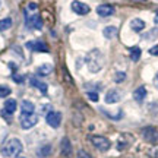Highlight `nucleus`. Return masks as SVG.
I'll return each instance as SVG.
<instances>
[{"label":"nucleus","instance_id":"nucleus-1","mask_svg":"<svg viewBox=\"0 0 158 158\" xmlns=\"http://www.w3.org/2000/svg\"><path fill=\"white\" fill-rule=\"evenodd\" d=\"M85 62H86V66L89 69V72L98 73L102 69V66H104V56H102V53L98 48H95V50L89 51V54L86 56Z\"/></svg>","mask_w":158,"mask_h":158},{"label":"nucleus","instance_id":"nucleus-2","mask_svg":"<svg viewBox=\"0 0 158 158\" xmlns=\"http://www.w3.org/2000/svg\"><path fill=\"white\" fill-rule=\"evenodd\" d=\"M22 142L16 139V138H12V139H7V141L2 145V149L0 152L3 157H7V158H12V157H18L19 154L22 152Z\"/></svg>","mask_w":158,"mask_h":158},{"label":"nucleus","instance_id":"nucleus-3","mask_svg":"<svg viewBox=\"0 0 158 158\" xmlns=\"http://www.w3.org/2000/svg\"><path fill=\"white\" fill-rule=\"evenodd\" d=\"M89 141L98 151H102V152H104V151H108L110 147H111V142L108 141L106 136H100V135L89 136Z\"/></svg>","mask_w":158,"mask_h":158},{"label":"nucleus","instance_id":"nucleus-4","mask_svg":"<svg viewBox=\"0 0 158 158\" xmlns=\"http://www.w3.org/2000/svg\"><path fill=\"white\" fill-rule=\"evenodd\" d=\"M142 138L148 143L158 145V130L155 127H152V126H148V127L142 129Z\"/></svg>","mask_w":158,"mask_h":158},{"label":"nucleus","instance_id":"nucleus-5","mask_svg":"<svg viewBox=\"0 0 158 158\" xmlns=\"http://www.w3.org/2000/svg\"><path fill=\"white\" fill-rule=\"evenodd\" d=\"M21 127L22 129H31L38 123V116L37 114H21Z\"/></svg>","mask_w":158,"mask_h":158},{"label":"nucleus","instance_id":"nucleus-6","mask_svg":"<svg viewBox=\"0 0 158 158\" xmlns=\"http://www.w3.org/2000/svg\"><path fill=\"white\" fill-rule=\"evenodd\" d=\"M45 122H47L48 126L56 129L62 123V114L59 113V111H48V113L45 114Z\"/></svg>","mask_w":158,"mask_h":158},{"label":"nucleus","instance_id":"nucleus-7","mask_svg":"<svg viewBox=\"0 0 158 158\" xmlns=\"http://www.w3.org/2000/svg\"><path fill=\"white\" fill-rule=\"evenodd\" d=\"M25 19H27V27L32 29H41L43 27V21H41V16L38 13H34V15H25Z\"/></svg>","mask_w":158,"mask_h":158},{"label":"nucleus","instance_id":"nucleus-8","mask_svg":"<svg viewBox=\"0 0 158 158\" xmlns=\"http://www.w3.org/2000/svg\"><path fill=\"white\" fill-rule=\"evenodd\" d=\"M132 142H133V136L129 135V133H123V135H120L117 141V149L118 151H123L126 148H129L132 145Z\"/></svg>","mask_w":158,"mask_h":158},{"label":"nucleus","instance_id":"nucleus-9","mask_svg":"<svg viewBox=\"0 0 158 158\" xmlns=\"http://www.w3.org/2000/svg\"><path fill=\"white\" fill-rule=\"evenodd\" d=\"M72 10H73L75 13H78V15H86V13H89L91 9L86 3H82V2L75 0V2H72Z\"/></svg>","mask_w":158,"mask_h":158},{"label":"nucleus","instance_id":"nucleus-10","mask_svg":"<svg viewBox=\"0 0 158 158\" xmlns=\"http://www.w3.org/2000/svg\"><path fill=\"white\" fill-rule=\"evenodd\" d=\"M97 13L102 18H107V16H111L114 13V7L111 5H100L97 7Z\"/></svg>","mask_w":158,"mask_h":158},{"label":"nucleus","instance_id":"nucleus-11","mask_svg":"<svg viewBox=\"0 0 158 158\" xmlns=\"http://www.w3.org/2000/svg\"><path fill=\"white\" fill-rule=\"evenodd\" d=\"M27 47L32 51H48V47L43 41H28Z\"/></svg>","mask_w":158,"mask_h":158},{"label":"nucleus","instance_id":"nucleus-12","mask_svg":"<svg viewBox=\"0 0 158 158\" xmlns=\"http://www.w3.org/2000/svg\"><path fill=\"white\" fill-rule=\"evenodd\" d=\"M120 101V92L116 89H110L106 94V102L107 104H116Z\"/></svg>","mask_w":158,"mask_h":158},{"label":"nucleus","instance_id":"nucleus-13","mask_svg":"<svg viewBox=\"0 0 158 158\" xmlns=\"http://www.w3.org/2000/svg\"><path fill=\"white\" fill-rule=\"evenodd\" d=\"M35 106L34 102L28 101V100H23L21 102V114H34Z\"/></svg>","mask_w":158,"mask_h":158},{"label":"nucleus","instance_id":"nucleus-14","mask_svg":"<svg viewBox=\"0 0 158 158\" xmlns=\"http://www.w3.org/2000/svg\"><path fill=\"white\" fill-rule=\"evenodd\" d=\"M60 149H62V155L63 157H69L72 154V143L68 138H63L62 143H60Z\"/></svg>","mask_w":158,"mask_h":158},{"label":"nucleus","instance_id":"nucleus-15","mask_svg":"<svg viewBox=\"0 0 158 158\" xmlns=\"http://www.w3.org/2000/svg\"><path fill=\"white\" fill-rule=\"evenodd\" d=\"M16 107H18V104H16V101H15L13 98H10V100H6L3 114H13L15 111H16Z\"/></svg>","mask_w":158,"mask_h":158},{"label":"nucleus","instance_id":"nucleus-16","mask_svg":"<svg viewBox=\"0 0 158 158\" xmlns=\"http://www.w3.org/2000/svg\"><path fill=\"white\" fill-rule=\"evenodd\" d=\"M133 98H135L136 102H142L145 98H147V89H145V86H139V88H136L133 91Z\"/></svg>","mask_w":158,"mask_h":158},{"label":"nucleus","instance_id":"nucleus-17","mask_svg":"<svg viewBox=\"0 0 158 158\" xmlns=\"http://www.w3.org/2000/svg\"><path fill=\"white\" fill-rule=\"evenodd\" d=\"M51 72H53V64L51 63H44V64L37 68V75H40V76H47Z\"/></svg>","mask_w":158,"mask_h":158},{"label":"nucleus","instance_id":"nucleus-18","mask_svg":"<svg viewBox=\"0 0 158 158\" xmlns=\"http://www.w3.org/2000/svg\"><path fill=\"white\" fill-rule=\"evenodd\" d=\"M29 85H31V86H35V88H38L43 94H47L48 86H47V84H44L43 81H40V79H37V78H32L31 81H29Z\"/></svg>","mask_w":158,"mask_h":158},{"label":"nucleus","instance_id":"nucleus-19","mask_svg":"<svg viewBox=\"0 0 158 158\" xmlns=\"http://www.w3.org/2000/svg\"><path fill=\"white\" fill-rule=\"evenodd\" d=\"M130 28L133 29L135 32H141L142 29L145 28V22L142 19H139V18H135V19L130 21Z\"/></svg>","mask_w":158,"mask_h":158},{"label":"nucleus","instance_id":"nucleus-20","mask_svg":"<svg viewBox=\"0 0 158 158\" xmlns=\"http://www.w3.org/2000/svg\"><path fill=\"white\" fill-rule=\"evenodd\" d=\"M102 34H104L106 38L113 40V38H116V35H117V28H116V27H106L104 31H102Z\"/></svg>","mask_w":158,"mask_h":158},{"label":"nucleus","instance_id":"nucleus-21","mask_svg":"<svg viewBox=\"0 0 158 158\" xmlns=\"http://www.w3.org/2000/svg\"><path fill=\"white\" fill-rule=\"evenodd\" d=\"M141 54H142V51L139 47H130V59L133 62H138L141 59Z\"/></svg>","mask_w":158,"mask_h":158},{"label":"nucleus","instance_id":"nucleus-22","mask_svg":"<svg viewBox=\"0 0 158 158\" xmlns=\"http://www.w3.org/2000/svg\"><path fill=\"white\" fill-rule=\"evenodd\" d=\"M37 154H38L40 158L48 157V155L51 154V145H48V143H47V145H44V147H41L38 151H37Z\"/></svg>","mask_w":158,"mask_h":158},{"label":"nucleus","instance_id":"nucleus-23","mask_svg":"<svg viewBox=\"0 0 158 158\" xmlns=\"http://www.w3.org/2000/svg\"><path fill=\"white\" fill-rule=\"evenodd\" d=\"M143 37V40H148V41H152V40H155L158 37V28H152L151 31H148V32H145V34L142 35Z\"/></svg>","mask_w":158,"mask_h":158},{"label":"nucleus","instance_id":"nucleus-24","mask_svg":"<svg viewBox=\"0 0 158 158\" xmlns=\"http://www.w3.org/2000/svg\"><path fill=\"white\" fill-rule=\"evenodd\" d=\"M12 27V19L10 18H5V19H0V31H6Z\"/></svg>","mask_w":158,"mask_h":158},{"label":"nucleus","instance_id":"nucleus-25","mask_svg":"<svg viewBox=\"0 0 158 158\" xmlns=\"http://www.w3.org/2000/svg\"><path fill=\"white\" fill-rule=\"evenodd\" d=\"M12 89L6 85H0V98H6L7 95H10Z\"/></svg>","mask_w":158,"mask_h":158},{"label":"nucleus","instance_id":"nucleus-26","mask_svg":"<svg viewBox=\"0 0 158 158\" xmlns=\"http://www.w3.org/2000/svg\"><path fill=\"white\" fill-rule=\"evenodd\" d=\"M37 12V3H28V6L25 7V15H32Z\"/></svg>","mask_w":158,"mask_h":158},{"label":"nucleus","instance_id":"nucleus-27","mask_svg":"<svg viewBox=\"0 0 158 158\" xmlns=\"http://www.w3.org/2000/svg\"><path fill=\"white\" fill-rule=\"evenodd\" d=\"M124 79H126V73H123V72H117L114 75V82H117V84H122Z\"/></svg>","mask_w":158,"mask_h":158},{"label":"nucleus","instance_id":"nucleus-28","mask_svg":"<svg viewBox=\"0 0 158 158\" xmlns=\"http://www.w3.org/2000/svg\"><path fill=\"white\" fill-rule=\"evenodd\" d=\"M148 155H149L151 158H158V147L149 149V151H148Z\"/></svg>","mask_w":158,"mask_h":158},{"label":"nucleus","instance_id":"nucleus-29","mask_svg":"<svg viewBox=\"0 0 158 158\" xmlns=\"http://www.w3.org/2000/svg\"><path fill=\"white\" fill-rule=\"evenodd\" d=\"M149 111H151V113H158V101H155V102H152V104H151V106H149Z\"/></svg>","mask_w":158,"mask_h":158},{"label":"nucleus","instance_id":"nucleus-30","mask_svg":"<svg viewBox=\"0 0 158 158\" xmlns=\"http://www.w3.org/2000/svg\"><path fill=\"white\" fill-rule=\"evenodd\" d=\"M88 98H89L91 101L97 102L98 101V94H97V92H88Z\"/></svg>","mask_w":158,"mask_h":158},{"label":"nucleus","instance_id":"nucleus-31","mask_svg":"<svg viewBox=\"0 0 158 158\" xmlns=\"http://www.w3.org/2000/svg\"><path fill=\"white\" fill-rule=\"evenodd\" d=\"M78 158H92V157H91V155H89L88 152H86V151L81 149V151L78 152Z\"/></svg>","mask_w":158,"mask_h":158},{"label":"nucleus","instance_id":"nucleus-32","mask_svg":"<svg viewBox=\"0 0 158 158\" xmlns=\"http://www.w3.org/2000/svg\"><path fill=\"white\" fill-rule=\"evenodd\" d=\"M149 54H152V56H158V44L149 48Z\"/></svg>","mask_w":158,"mask_h":158},{"label":"nucleus","instance_id":"nucleus-33","mask_svg":"<svg viewBox=\"0 0 158 158\" xmlns=\"http://www.w3.org/2000/svg\"><path fill=\"white\" fill-rule=\"evenodd\" d=\"M13 81L16 84H22L23 82V76H19V75H13Z\"/></svg>","mask_w":158,"mask_h":158},{"label":"nucleus","instance_id":"nucleus-34","mask_svg":"<svg viewBox=\"0 0 158 158\" xmlns=\"http://www.w3.org/2000/svg\"><path fill=\"white\" fill-rule=\"evenodd\" d=\"M48 110H50V106H43L41 107V113H47Z\"/></svg>","mask_w":158,"mask_h":158},{"label":"nucleus","instance_id":"nucleus-35","mask_svg":"<svg viewBox=\"0 0 158 158\" xmlns=\"http://www.w3.org/2000/svg\"><path fill=\"white\" fill-rule=\"evenodd\" d=\"M154 85H155V88L158 89V72H157V75H155V78H154Z\"/></svg>","mask_w":158,"mask_h":158},{"label":"nucleus","instance_id":"nucleus-36","mask_svg":"<svg viewBox=\"0 0 158 158\" xmlns=\"http://www.w3.org/2000/svg\"><path fill=\"white\" fill-rule=\"evenodd\" d=\"M130 2H136V3H143V2H147V0H130Z\"/></svg>","mask_w":158,"mask_h":158},{"label":"nucleus","instance_id":"nucleus-37","mask_svg":"<svg viewBox=\"0 0 158 158\" xmlns=\"http://www.w3.org/2000/svg\"><path fill=\"white\" fill-rule=\"evenodd\" d=\"M154 21H155V23H158V10H157V13H155V18H154Z\"/></svg>","mask_w":158,"mask_h":158},{"label":"nucleus","instance_id":"nucleus-38","mask_svg":"<svg viewBox=\"0 0 158 158\" xmlns=\"http://www.w3.org/2000/svg\"><path fill=\"white\" fill-rule=\"evenodd\" d=\"M0 6H2V0H0Z\"/></svg>","mask_w":158,"mask_h":158},{"label":"nucleus","instance_id":"nucleus-39","mask_svg":"<svg viewBox=\"0 0 158 158\" xmlns=\"http://www.w3.org/2000/svg\"><path fill=\"white\" fill-rule=\"evenodd\" d=\"M21 158H23V157H21Z\"/></svg>","mask_w":158,"mask_h":158}]
</instances>
